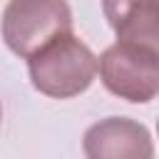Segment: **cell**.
I'll use <instances>...</instances> for the list:
<instances>
[{
  "label": "cell",
  "instance_id": "cell-1",
  "mask_svg": "<svg viewBox=\"0 0 159 159\" xmlns=\"http://www.w3.org/2000/svg\"><path fill=\"white\" fill-rule=\"evenodd\" d=\"M32 87L52 99H70L89 89L97 75V57L75 32L55 37L27 60Z\"/></svg>",
  "mask_w": 159,
  "mask_h": 159
},
{
  "label": "cell",
  "instance_id": "cell-2",
  "mask_svg": "<svg viewBox=\"0 0 159 159\" xmlns=\"http://www.w3.org/2000/svg\"><path fill=\"white\" fill-rule=\"evenodd\" d=\"M0 30L7 50L30 60L55 37L72 32V10L62 0H12L2 10Z\"/></svg>",
  "mask_w": 159,
  "mask_h": 159
},
{
  "label": "cell",
  "instance_id": "cell-3",
  "mask_svg": "<svg viewBox=\"0 0 159 159\" xmlns=\"http://www.w3.org/2000/svg\"><path fill=\"white\" fill-rule=\"evenodd\" d=\"M97 72L114 97L137 104L152 102L159 92V50L134 42H114L99 55Z\"/></svg>",
  "mask_w": 159,
  "mask_h": 159
},
{
  "label": "cell",
  "instance_id": "cell-4",
  "mask_svg": "<svg viewBox=\"0 0 159 159\" xmlns=\"http://www.w3.org/2000/svg\"><path fill=\"white\" fill-rule=\"evenodd\" d=\"M82 149L87 159H154L149 129L129 117L94 122L82 137Z\"/></svg>",
  "mask_w": 159,
  "mask_h": 159
},
{
  "label": "cell",
  "instance_id": "cell-5",
  "mask_svg": "<svg viewBox=\"0 0 159 159\" xmlns=\"http://www.w3.org/2000/svg\"><path fill=\"white\" fill-rule=\"evenodd\" d=\"M117 42H134L159 50V7L154 2H102Z\"/></svg>",
  "mask_w": 159,
  "mask_h": 159
},
{
  "label": "cell",
  "instance_id": "cell-6",
  "mask_svg": "<svg viewBox=\"0 0 159 159\" xmlns=\"http://www.w3.org/2000/svg\"><path fill=\"white\" fill-rule=\"evenodd\" d=\"M0 122H2V104H0Z\"/></svg>",
  "mask_w": 159,
  "mask_h": 159
}]
</instances>
